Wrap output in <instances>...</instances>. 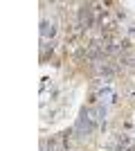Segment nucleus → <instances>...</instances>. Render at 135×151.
Instances as JSON below:
<instances>
[{
  "label": "nucleus",
  "instance_id": "1",
  "mask_svg": "<svg viewBox=\"0 0 135 151\" xmlns=\"http://www.w3.org/2000/svg\"><path fill=\"white\" fill-rule=\"evenodd\" d=\"M54 34H56V25H54V20L43 18V20H41V36H43V41L54 38Z\"/></svg>",
  "mask_w": 135,
  "mask_h": 151
},
{
  "label": "nucleus",
  "instance_id": "2",
  "mask_svg": "<svg viewBox=\"0 0 135 151\" xmlns=\"http://www.w3.org/2000/svg\"><path fill=\"white\" fill-rule=\"evenodd\" d=\"M47 151H56V140H50V142H47Z\"/></svg>",
  "mask_w": 135,
  "mask_h": 151
},
{
  "label": "nucleus",
  "instance_id": "3",
  "mask_svg": "<svg viewBox=\"0 0 135 151\" xmlns=\"http://www.w3.org/2000/svg\"><path fill=\"white\" fill-rule=\"evenodd\" d=\"M129 34H131V36H135V25H131V27H129Z\"/></svg>",
  "mask_w": 135,
  "mask_h": 151
}]
</instances>
